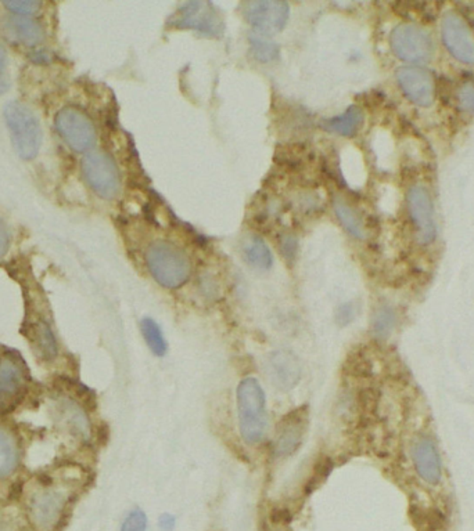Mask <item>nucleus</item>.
Listing matches in <instances>:
<instances>
[{
    "instance_id": "3",
    "label": "nucleus",
    "mask_w": 474,
    "mask_h": 531,
    "mask_svg": "<svg viewBox=\"0 0 474 531\" xmlns=\"http://www.w3.org/2000/svg\"><path fill=\"white\" fill-rule=\"evenodd\" d=\"M146 265L151 277L167 289L183 287L192 275L193 265L188 253L167 241H157L148 248Z\"/></svg>"
},
{
    "instance_id": "24",
    "label": "nucleus",
    "mask_w": 474,
    "mask_h": 531,
    "mask_svg": "<svg viewBox=\"0 0 474 531\" xmlns=\"http://www.w3.org/2000/svg\"><path fill=\"white\" fill-rule=\"evenodd\" d=\"M250 44H252L253 56L261 63H269L279 56V46L274 42L268 41L262 35H252Z\"/></svg>"
},
{
    "instance_id": "21",
    "label": "nucleus",
    "mask_w": 474,
    "mask_h": 531,
    "mask_svg": "<svg viewBox=\"0 0 474 531\" xmlns=\"http://www.w3.org/2000/svg\"><path fill=\"white\" fill-rule=\"evenodd\" d=\"M334 213L339 218L340 223L344 226V228L352 237L358 238V240H364L366 237L361 218H359L358 213L349 207L346 201L341 200V198L334 200Z\"/></svg>"
},
{
    "instance_id": "20",
    "label": "nucleus",
    "mask_w": 474,
    "mask_h": 531,
    "mask_svg": "<svg viewBox=\"0 0 474 531\" xmlns=\"http://www.w3.org/2000/svg\"><path fill=\"white\" fill-rule=\"evenodd\" d=\"M243 257L248 265L257 270H269L274 263V258L264 241L258 237H252L243 247Z\"/></svg>"
},
{
    "instance_id": "31",
    "label": "nucleus",
    "mask_w": 474,
    "mask_h": 531,
    "mask_svg": "<svg viewBox=\"0 0 474 531\" xmlns=\"http://www.w3.org/2000/svg\"><path fill=\"white\" fill-rule=\"evenodd\" d=\"M280 250H282L283 255L287 259H293V257L295 255V250H297V244H295V240L293 237H285L282 240V245H280Z\"/></svg>"
},
{
    "instance_id": "32",
    "label": "nucleus",
    "mask_w": 474,
    "mask_h": 531,
    "mask_svg": "<svg viewBox=\"0 0 474 531\" xmlns=\"http://www.w3.org/2000/svg\"><path fill=\"white\" fill-rule=\"evenodd\" d=\"M176 526V518L171 513H164L158 519V527L163 531H173Z\"/></svg>"
},
{
    "instance_id": "12",
    "label": "nucleus",
    "mask_w": 474,
    "mask_h": 531,
    "mask_svg": "<svg viewBox=\"0 0 474 531\" xmlns=\"http://www.w3.org/2000/svg\"><path fill=\"white\" fill-rule=\"evenodd\" d=\"M443 41L449 53L463 64H474V38L468 24L453 12L444 14L441 22Z\"/></svg>"
},
{
    "instance_id": "30",
    "label": "nucleus",
    "mask_w": 474,
    "mask_h": 531,
    "mask_svg": "<svg viewBox=\"0 0 474 531\" xmlns=\"http://www.w3.org/2000/svg\"><path fill=\"white\" fill-rule=\"evenodd\" d=\"M10 248V233L7 226L0 220V259L6 255Z\"/></svg>"
},
{
    "instance_id": "6",
    "label": "nucleus",
    "mask_w": 474,
    "mask_h": 531,
    "mask_svg": "<svg viewBox=\"0 0 474 531\" xmlns=\"http://www.w3.org/2000/svg\"><path fill=\"white\" fill-rule=\"evenodd\" d=\"M168 26L176 29H190L207 38H220L225 31V22L210 2H188L171 16Z\"/></svg>"
},
{
    "instance_id": "14",
    "label": "nucleus",
    "mask_w": 474,
    "mask_h": 531,
    "mask_svg": "<svg viewBox=\"0 0 474 531\" xmlns=\"http://www.w3.org/2000/svg\"><path fill=\"white\" fill-rule=\"evenodd\" d=\"M307 409H294L280 421L274 441V454L277 458H287L299 450L307 428Z\"/></svg>"
},
{
    "instance_id": "9",
    "label": "nucleus",
    "mask_w": 474,
    "mask_h": 531,
    "mask_svg": "<svg viewBox=\"0 0 474 531\" xmlns=\"http://www.w3.org/2000/svg\"><path fill=\"white\" fill-rule=\"evenodd\" d=\"M56 128L68 147L76 153H85L96 143V129L92 119L76 107H66L57 114Z\"/></svg>"
},
{
    "instance_id": "18",
    "label": "nucleus",
    "mask_w": 474,
    "mask_h": 531,
    "mask_svg": "<svg viewBox=\"0 0 474 531\" xmlns=\"http://www.w3.org/2000/svg\"><path fill=\"white\" fill-rule=\"evenodd\" d=\"M4 31L7 38L24 46H36L44 36L41 24L31 17H7L4 21Z\"/></svg>"
},
{
    "instance_id": "16",
    "label": "nucleus",
    "mask_w": 474,
    "mask_h": 531,
    "mask_svg": "<svg viewBox=\"0 0 474 531\" xmlns=\"http://www.w3.org/2000/svg\"><path fill=\"white\" fill-rule=\"evenodd\" d=\"M22 443L17 429L0 424V483L16 476L22 463Z\"/></svg>"
},
{
    "instance_id": "10",
    "label": "nucleus",
    "mask_w": 474,
    "mask_h": 531,
    "mask_svg": "<svg viewBox=\"0 0 474 531\" xmlns=\"http://www.w3.org/2000/svg\"><path fill=\"white\" fill-rule=\"evenodd\" d=\"M242 13L245 21L254 27L258 34L275 35L286 27L290 7L286 2L260 0V2L243 4Z\"/></svg>"
},
{
    "instance_id": "19",
    "label": "nucleus",
    "mask_w": 474,
    "mask_h": 531,
    "mask_svg": "<svg viewBox=\"0 0 474 531\" xmlns=\"http://www.w3.org/2000/svg\"><path fill=\"white\" fill-rule=\"evenodd\" d=\"M364 123V113L359 107H349L346 113L334 118L327 119L324 123L325 129L330 133L340 136H354Z\"/></svg>"
},
{
    "instance_id": "4",
    "label": "nucleus",
    "mask_w": 474,
    "mask_h": 531,
    "mask_svg": "<svg viewBox=\"0 0 474 531\" xmlns=\"http://www.w3.org/2000/svg\"><path fill=\"white\" fill-rule=\"evenodd\" d=\"M28 366L16 350L0 345V414L19 408L31 391Z\"/></svg>"
},
{
    "instance_id": "1",
    "label": "nucleus",
    "mask_w": 474,
    "mask_h": 531,
    "mask_svg": "<svg viewBox=\"0 0 474 531\" xmlns=\"http://www.w3.org/2000/svg\"><path fill=\"white\" fill-rule=\"evenodd\" d=\"M76 472L59 466L32 476L24 486V511L35 531H56L67 516L76 487L81 483Z\"/></svg>"
},
{
    "instance_id": "13",
    "label": "nucleus",
    "mask_w": 474,
    "mask_h": 531,
    "mask_svg": "<svg viewBox=\"0 0 474 531\" xmlns=\"http://www.w3.org/2000/svg\"><path fill=\"white\" fill-rule=\"evenodd\" d=\"M265 372L270 384L277 391L287 392L299 384L302 376V367L299 357L290 350H277L268 356Z\"/></svg>"
},
{
    "instance_id": "27",
    "label": "nucleus",
    "mask_w": 474,
    "mask_h": 531,
    "mask_svg": "<svg viewBox=\"0 0 474 531\" xmlns=\"http://www.w3.org/2000/svg\"><path fill=\"white\" fill-rule=\"evenodd\" d=\"M357 306H355L354 302H349V304L341 305V306L337 309L336 313V321L340 327H346V325L351 324L354 321L355 317H357Z\"/></svg>"
},
{
    "instance_id": "25",
    "label": "nucleus",
    "mask_w": 474,
    "mask_h": 531,
    "mask_svg": "<svg viewBox=\"0 0 474 531\" xmlns=\"http://www.w3.org/2000/svg\"><path fill=\"white\" fill-rule=\"evenodd\" d=\"M4 6L14 16L29 17L38 13L42 4L41 2H31V0H21V2H6Z\"/></svg>"
},
{
    "instance_id": "29",
    "label": "nucleus",
    "mask_w": 474,
    "mask_h": 531,
    "mask_svg": "<svg viewBox=\"0 0 474 531\" xmlns=\"http://www.w3.org/2000/svg\"><path fill=\"white\" fill-rule=\"evenodd\" d=\"M459 103L465 110L474 113V84L465 83L458 94Z\"/></svg>"
},
{
    "instance_id": "17",
    "label": "nucleus",
    "mask_w": 474,
    "mask_h": 531,
    "mask_svg": "<svg viewBox=\"0 0 474 531\" xmlns=\"http://www.w3.org/2000/svg\"><path fill=\"white\" fill-rule=\"evenodd\" d=\"M414 468L429 485L436 486L441 480V461L434 444L429 439H421L412 448Z\"/></svg>"
},
{
    "instance_id": "2",
    "label": "nucleus",
    "mask_w": 474,
    "mask_h": 531,
    "mask_svg": "<svg viewBox=\"0 0 474 531\" xmlns=\"http://www.w3.org/2000/svg\"><path fill=\"white\" fill-rule=\"evenodd\" d=\"M236 404L243 440L252 446L261 443L268 428L267 397L257 379L247 376L240 382L236 391Z\"/></svg>"
},
{
    "instance_id": "7",
    "label": "nucleus",
    "mask_w": 474,
    "mask_h": 531,
    "mask_svg": "<svg viewBox=\"0 0 474 531\" xmlns=\"http://www.w3.org/2000/svg\"><path fill=\"white\" fill-rule=\"evenodd\" d=\"M82 173L99 197L113 200L120 193V172L108 154L103 151L86 154L82 160Z\"/></svg>"
},
{
    "instance_id": "15",
    "label": "nucleus",
    "mask_w": 474,
    "mask_h": 531,
    "mask_svg": "<svg viewBox=\"0 0 474 531\" xmlns=\"http://www.w3.org/2000/svg\"><path fill=\"white\" fill-rule=\"evenodd\" d=\"M397 81L412 103L429 107L434 100V82L426 69L402 67L397 72Z\"/></svg>"
},
{
    "instance_id": "28",
    "label": "nucleus",
    "mask_w": 474,
    "mask_h": 531,
    "mask_svg": "<svg viewBox=\"0 0 474 531\" xmlns=\"http://www.w3.org/2000/svg\"><path fill=\"white\" fill-rule=\"evenodd\" d=\"M9 86V59L4 46H0V94L6 93Z\"/></svg>"
},
{
    "instance_id": "22",
    "label": "nucleus",
    "mask_w": 474,
    "mask_h": 531,
    "mask_svg": "<svg viewBox=\"0 0 474 531\" xmlns=\"http://www.w3.org/2000/svg\"><path fill=\"white\" fill-rule=\"evenodd\" d=\"M141 331L143 337H145L146 345L149 349L153 352L154 356L164 357L167 354L168 345L164 337L163 331H161L160 325L154 321L153 319L141 320Z\"/></svg>"
},
{
    "instance_id": "5",
    "label": "nucleus",
    "mask_w": 474,
    "mask_h": 531,
    "mask_svg": "<svg viewBox=\"0 0 474 531\" xmlns=\"http://www.w3.org/2000/svg\"><path fill=\"white\" fill-rule=\"evenodd\" d=\"M4 118L14 148L22 160H32L38 155L42 144L41 125L28 107L21 103L9 104L4 110Z\"/></svg>"
},
{
    "instance_id": "26",
    "label": "nucleus",
    "mask_w": 474,
    "mask_h": 531,
    "mask_svg": "<svg viewBox=\"0 0 474 531\" xmlns=\"http://www.w3.org/2000/svg\"><path fill=\"white\" fill-rule=\"evenodd\" d=\"M146 528H148V516L139 508L131 511L121 526V531H146Z\"/></svg>"
},
{
    "instance_id": "11",
    "label": "nucleus",
    "mask_w": 474,
    "mask_h": 531,
    "mask_svg": "<svg viewBox=\"0 0 474 531\" xmlns=\"http://www.w3.org/2000/svg\"><path fill=\"white\" fill-rule=\"evenodd\" d=\"M408 210L416 228L419 244L429 245L436 238L433 201L430 193L423 186H414L408 191Z\"/></svg>"
},
{
    "instance_id": "23",
    "label": "nucleus",
    "mask_w": 474,
    "mask_h": 531,
    "mask_svg": "<svg viewBox=\"0 0 474 531\" xmlns=\"http://www.w3.org/2000/svg\"><path fill=\"white\" fill-rule=\"evenodd\" d=\"M396 312L390 306H382L374 312L372 331L379 339H386L396 327Z\"/></svg>"
},
{
    "instance_id": "8",
    "label": "nucleus",
    "mask_w": 474,
    "mask_h": 531,
    "mask_svg": "<svg viewBox=\"0 0 474 531\" xmlns=\"http://www.w3.org/2000/svg\"><path fill=\"white\" fill-rule=\"evenodd\" d=\"M394 54L406 63L424 64L433 59L434 44L430 35L414 24H401L390 36Z\"/></svg>"
}]
</instances>
